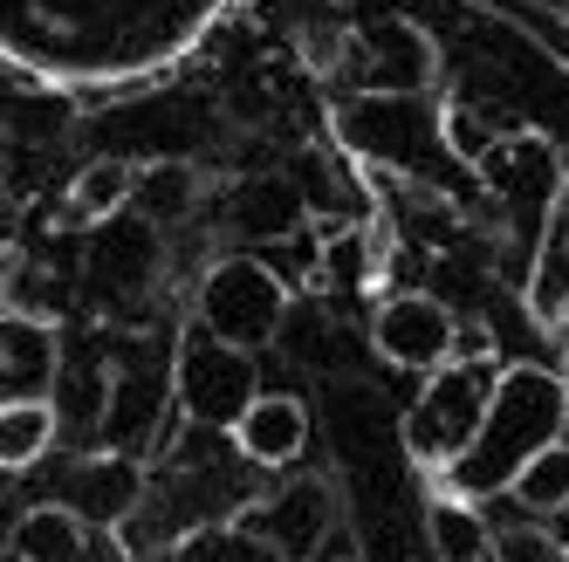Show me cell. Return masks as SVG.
I'll return each instance as SVG.
<instances>
[{"label":"cell","instance_id":"cell-1","mask_svg":"<svg viewBox=\"0 0 569 562\" xmlns=\"http://www.w3.org/2000/svg\"><path fill=\"white\" fill-rule=\"evenodd\" d=\"M562 432H569V378L556 364H528L521 357V364L495 371V391H487V412H480L473 439L432 480L446 494H467V501L508 494V480Z\"/></svg>","mask_w":569,"mask_h":562},{"label":"cell","instance_id":"cell-2","mask_svg":"<svg viewBox=\"0 0 569 562\" xmlns=\"http://www.w3.org/2000/svg\"><path fill=\"white\" fill-rule=\"evenodd\" d=\"M289 281H281L261 254H220L207 274H199V295H192V323L213 330L220 343H240V350H268L289 323Z\"/></svg>","mask_w":569,"mask_h":562},{"label":"cell","instance_id":"cell-3","mask_svg":"<svg viewBox=\"0 0 569 562\" xmlns=\"http://www.w3.org/2000/svg\"><path fill=\"white\" fill-rule=\"evenodd\" d=\"M495 371H501V364H487V357H446L439 371H426V391L412 398V412L398 419V446H405V460L426 466V473H439L446 460H453L467 439H473L480 412H487Z\"/></svg>","mask_w":569,"mask_h":562},{"label":"cell","instance_id":"cell-4","mask_svg":"<svg viewBox=\"0 0 569 562\" xmlns=\"http://www.w3.org/2000/svg\"><path fill=\"white\" fill-rule=\"evenodd\" d=\"M254 391H261L254 350L220 343L213 330H199V323L179 337V357H172V405H179L192 425L233 432V419L254 405Z\"/></svg>","mask_w":569,"mask_h":562},{"label":"cell","instance_id":"cell-5","mask_svg":"<svg viewBox=\"0 0 569 562\" xmlns=\"http://www.w3.org/2000/svg\"><path fill=\"white\" fill-rule=\"evenodd\" d=\"M453 309H446L439 295H419V289H405V295H385L371 309V343L391 371H439L446 357H453Z\"/></svg>","mask_w":569,"mask_h":562},{"label":"cell","instance_id":"cell-6","mask_svg":"<svg viewBox=\"0 0 569 562\" xmlns=\"http://www.w3.org/2000/svg\"><path fill=\"white\" fill-rule=\"evenodd\" d=\"M337 488L330 480H316V473H302V480H281V488L254 508V535L281 555V562H316L322 555V542L337 535Z\"/></svg>","mask_w":569,"mask_h":562},{"label":"cell","instance_id":"cell-7","mask_svg":"<svg viewBox=\"0 0 569 562\" xmlns=\"http://www.w3.org/2000/svg\"><path fill=\"white\" fill-rule=\"evenodd\" d=\"M521 309L536 330H569V192L562 179L549 185V213H542L536 261H528V281H521Z\"/></svg>","mask_w":569,"mask_h":562},{"label":"cell","instance_id":"cell-8","mask_svg":"<svg viewBox=\"0 0 569 562\" xmlns=\"http://www.w3.org/2000/svg\"><path fill=\"white\" fill-rule=\"evenodd\" d=\"M233 446L248 453L254 466H296L309 446V405L296 391H254V405L233 419Z\"/></svg>","mask_w":569,"mask_h":562},{"label":"cell","instance_id":"cell-9","mask_svg":"<svg viewBox=\"0 0 569 562\" xmlns=\"http://www.w3.org/2000/svg\"><path fill=\"white\" fill-rule=\"evenodd\" d=\"M90 529H117L138 501H144V466L131 453H103V460H83L69 473V494H62Z\"/></svg>","mask_w":569,"mask_h":562},{"label":"cell","instance_id":"cell-10","mask_svg":"<svg viewBox=\"0 0 569 562\" xmlns=\"http://www.w3.org/2000/svg\"><path fill=\"white\" fill-rule=\"evenodd\" d=\"M302 220H309L302 179H281V172H261L227 199V227L240 240H289V233H302Z\"/></svg>","mask_w":569,"mask_h":562},{"label":"cell","instance_id":"cell-11","mask_svg":"<svg viewBox=\"0 0 569 562\" xmlns=\"http://www.w3.org/2000/svg\"><path fill=\"white\" fill-rule=\"evenodd\" d=\"M56 432H62L56 398H42V391H8V398H0V473L42 466L56 453Z\"/></svg>","mask_w":569,"mask_h":562},{"label":"cell","instance_id":"cell-12","mask_svg":"<svg viewBox=\"0 0 569 562\" xmlns=\"http://www.w3.org/2000/svg\"><path fill=\"white\" fill-rule=\"evenodd\" d=\"M83 555H90V521L69 501L28 508L8 535V562H83Z\"/></svg>","mask_w":569,"mask_h":562},{"label":"cell","instance_id":"cell-13","mask_svg":"<svg viewBox=\"0 0 569 562\" xmlns=\"http://www.w3.org/2000/svg\"><path fill=\"white\" fill-rule=\"evenodd\" d=\"M131 179H138L131 158H90L62 192V220L69 227H103L117 213H131Z\"/></svg>","mask_w":569,"mask_h":562},{"label":"cell","instance_id":"cell-14","mask_svg":"<svg viewBox=\"0 0 569 562\" xmlns=\"http://www.w3.org/2000/svg\"><path fill=\"white\" fill-rule=\"evenodd\" d=\"M426 535H432V555L439 562H495V529L480 521V508L467 494L432 488V501H426Z\"/></svg>","mask_w":569,"mask_h":562},{"label":"cell","instance_id":"cell-15","mask_svg":"<svg viewBox=\"0 0 569 562\" xmlns=\"http://www.w3.org/2000/svg\"><path fill=\"white\" fill-rule=\"evenodd\" d=\"M192 207H199V172L192 165H138V179H131V213L144 227L192 220Z\"/></svg>","mask_w":569,"mask_h":562},{"label":"cell","instance_id":"cell-16","mask_svg":"<svg viewBox=\"0 0 569 562\" xmlns=\"http://www.w3.org/2000/svg\"><path fill=\"white\" fill-rule=\"evenodd\" d=\"M508 494H515L528 514H549V521L569 508V432H562V439H549V446H542L536 460H528V466L508 480Z\"/></svg>","mask_w":569,"mask_h":562},{"label":"cell","instance_id":"cell-17","mask_svg":"<svg viewBox=\"0 0 569 562\" xmlns=\"http://www.w3.org/2000/svg\"><path fill=\"white\" fill-rule=\"evenodd\" d=\"M56 371V343L34 315H8L0 323V378H49Z\"/></svg>","mask_w":569,"mask_h":562},{"label":"cell","instance_id":"cell-18","mask_svg":"<svg viewBox=\"0 0 569 562\" xmlns=\"http://www.w3.org/2000/svg\"><path fill=\"white\" fill-rule=\"evenodd\" d=\"M439 144L453 151L460 165H473V172H480L487 158H495V144H501V138H495V124H487L473 103H446V110H439Z\"/></svg>","mask_w":569,"mask_h":562},{"label":"cell","instance_id":"cell-19","mask_svg":"<svg viewBox=\"0 0 569 562\" xmlns=\"http://www.w3.org/2000/svg\"><path fill=\"white\" fill-rule=\"evenodd\" d=\"M556 521H562V542H569V508H562V514H556Z\"/></svg>","mask_w":569,"mask_h":562},{"label":"cell","instance_id":"cell-20","mask_svg":"<svg viewBox=\"0 0 569 562\" xmlns=\"http://www.w3.org/2000/svg\"><path fill=\"white\" fill-rule=\"evenodd\" d=\"M337 562H363V555H337Z\"/></svg>","mask_w":569,"mask_h":562}]
</instances>
